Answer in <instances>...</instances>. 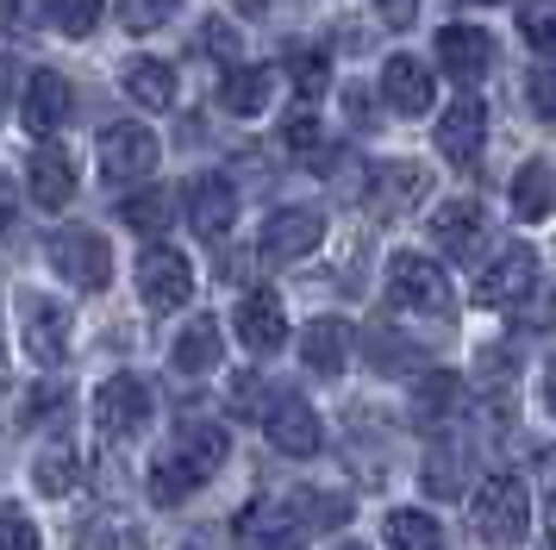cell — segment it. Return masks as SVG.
<instances>
[{
	"label": "cell",
	"mask_w": 556,
	"mask_h": 550,
	"mask_svg": "<svg viewBox=\"0 0 556 550\" xmlns=\"http://www.w3.org/2000/svg\"><path fill=\"white\" fill-rule=\"evenodd\" d=\"M513 213L519 220H551L556 213V170L551 163H526L513 175Z\"/></svg>",
	"instance_id": "cell-22"
},
{
	"label": "cell",
	"mask_w": 556,
	"mask_h": 550,
	"mask_svg": "<svg viewBox=\"0 0 556 550\" xmlns=\"http://www.w3.org/2000/svg\"><path fill=\"white\" fill-rule=\"evenodd\" d=\"M426 188H431V175L419 170V163H381L363 195H369V213H376V220H394V213H406Z\"/></svg>",
	"instance_id": "cell-13"
},
{
	"label": "cell",
	"mask_w": 556,
	"mask_h": 550,
	"mask_svg": "<svg viewBox=\"0 0 556 550\" xmlns=\"http://www.w3.org/2000/svg\"><path fill=\"white\" fill-rule=\"evenodd\" d=\"M519 325H531V332H556V288L531 295L526 307H519Z\"/></svg>",
	"instance_id": "cell-39"
},
{
	"label": "cell",
	"mask_w": 556,
	"mask_h": 550,
	"mask_svg": "<svg viewBox=\"0 0 556 550\" xmlns=\"http://www.w3.org/2000/svg\"><path fill=\"white\" fill-rule=\"evenodd\" d=\"M263 432H269V445L281 450V457H313L319 450V413L306 407V400H294V395H281L276 407H269V420H263Z\"/></svg>",
	"instance_id": "cell-11"
},
{
	"label": "cell",
	"mask_w": 556,
	"mask_h": 550,
	"mask_svg": "<svg viewBox=\"0 0 556 550\" xmlns=\"http://www.w3.org/2000/svg\"><path fill=\"white\" fill-rule=\"evenodd\" d=\"M176 457H181V463H188V470H194V475L206 482V475H213L219 463H226V432H219V425H206V420H188V425H181Z\"/></svg>",
	"instance_id": "cell-24"
},
{
	"label": "cell",
	"mask_w": 556,
	"mask_h": 550,
	"mask_svg": "<svg viewBox=\"0 0 556 550\" xmlns=\"http://www.w3.org/2000/svg\"><path fill=\"white\" fill-rule=\"evenodd\" d=\"M319 238H326V220L313 207H281L276 220L263 225V257L269 263H301L306 250H319Z\"/></svg>",
	"instance_id": "cell-9"
},
{
	"label": "cell",
	"mask_w": 556,
	"mask_h": 550,
	"mask_svg": "<svg viewBox=\"0 0 556 550\" xmlns=\"http://www.w3.org/2000/svg\"><path fill=\"white\" fill-rule=\"evenodd\" d=\"M231 538H238V550H301L306 525L294 520V507H281V500H251V507L231 520Z\"/></svg>",
	"instance_id": "cell-4"
},
{
	"label": "cell",
	"mask_w": 556,
	"mask_h": 550,
	"mask_svg": "<svg viewBox=\"0 0 556 550\" xmlns=\"http://www.w3.org/2000/svg\"><path fill=\"white\" fill-rule=\"evenodd\" d=\"M519 38L538 50H556V0H526L519 7Z\"/></svg>",
	"instance_id": "cell-32"
},
{
	"label": "cell",
	"mask_w": 556,
	"mask_h": 550,
	"mask_svg": "<svg viewBox=\"0 0 556 550\" xmlns=\"http://www.w3.org/2000/svg\"><path fill=\"white\" fill-rule=\"evenodd\" d=\"M188 220L201 238H226L231 220H238V195H231L226 175H194L188 182Z\"/></svg>",
	"instance_id": "cell-14"
},
{
	"label": "cell",
	"mask_w": 556,
	"mask_h": 550,
	"mask_svg": "<svg viewBox=\"0 0 556 550\" xmlns=\"http://www.w3.org/2000/svg\"><path fill=\"white\" fill-rule=\"evenodd\" d=\"M194 482H201V475L188 470L181 457H163V463H156V470H151V500H163V507H169V500L194 495Z\"/></svg>",
	"instance_id": "cell-31"
},
{
	"label": "cell",
	"mask_w": 556,
	"mask_h": 550,
	"mask_svg": "<svg viewBox=\"0 0 556 550\" xmlns=\"http://www.w3.org/2000/svg\"><path fill=\"white\" fill-rule=\"evenodd\" d=\"M26 350L38 363H63L70 357V313L56 300H26Z\"/></svg>",
	"instance_id": "cell-18"
},
{
	"label": "cell",
	"mask_w": 556,
	"mask_h": 550,
	"mask_svg": "<svg viewBox=\"0 0 556 550\" xmlns=\"http://www.w3.org/2000/svg\"><path fill=\"white\" fill-rule=\"evenodd\" d=\"M338 550H363V545H338Z\"/></svg>",
	"instance_id": "cell-46"
},
{
	"label": "cell",
	"mask_w": 556,
	"mask_h": 550,
	"mask_svg": "<svg viewBox=\"0 0 556 550\" xmlns=\"http://www.w3.org/2000/svg\"><path fill=\"white\" fill-rule=\"evenodd\" d=\"M469 520H476L481 545L513 550L519 538H526V525H531L526 482H519V475H488V482H481V495H476V507H469Z\"/></svg>",
	"instance_id": "cell-1"
},
{
	"label": "cell",
	"mask_w": 556,
	"mask_h": 550,
	"mask_svg": "<svg viewBox=\"0 0 556 550\" xmlns=\"http://www.w3.org/2000/svg\"><path fill=\"white\" fill-rule=\"evenodd\" d=\"M451 407H456V375H426L419 382V413H426V425H438Z\"/></svg>",
	"instance_id": "cell-36"
},
{
	"label": "cell",
	"mask_w": 556,
	"mask_h": 550,
	"mask_svg": "<svg viewBox=\"0 0 556 550\" xmlns=\"http://www.w3.org/2000/svg\"><path fill=\"white\" fill-rule=\"evenodd\" d=\"M301 357H306V370L338 375L344 363H351V325L344 320H313L306 338H301Z\"/></svg>",
	"instance_id": "cell-20"
},
{
	"label": "cell",
	"mask_w": 556,
	"mask_h": 550,
	"mask_svg": "<svg viewBox=\"0 0 556 550\" xmlns=\"http://www.w3.org/2000/svg\"><path fill=\"white\" fill-rule=\"evenodd\" d=\"M551 545H556V520H551Z\"/></svg>",
	"instance_id": "cell-45"
},
{
	"label": "cell",
	"mask_w": 556,
	"mask_h": 550,
	"mask_svg": "<svg viewBox=\"0 0 556 550\" xmlns=\"http://www.w3.org/2000/svg\"><path fill=\"white\" fill-rule=\"evenodd\" d=\"M138 295H144V307H156V313L188 307V295H194V270H188V257L169 250V245L144 250V263H138Z\"/></svg>",
	"instance_id": "cell-6"
},
{
	"label": "cell",
	"mask_w": 556,
	"mask_h": 550,
	"mask_svg": "<svg viewBox=\"0 0 556 550\" xmlns=\"http://www.w3.org/2000/svg\"><path fill=\"white\" fill-rule=\"evenodd\" d=\"M169 220H176V195H169V188H138V195L126 200L131 232H163Z\"/></svg>",
	"instance_id": "cell-28"
},
{
	"label": "cell",
	"mask_w": 556,
	"mask_h": 550,
	"mask_svg": "<svg viewBox=\"0 0 556 550\" xmlns=\"http://www.w3.org/2000/svg\"><path fill=\"white\" fill-rule=\"evenodd\" d=\"M376 13L388 25H413V13H419V0H376Z\"/></svg>",
	"instance_id": "cell-41"
},
{
	"label": "cell",
	"mask_w": 556,
	"mask_h": 550,
	"mask_svg": "<svg viewBox=\"0 0 556 550\" xmlns=\"http://www.w3.org/2000/svg\"><path fill=\"white\" fill-rule=\"evenodd\" d=\"M144 420H151V388L138 375H106L101 395H94V425L106 438H131Z\"/></svg>",
	"instance_id": "cell-7"
},
{
	"label": "cell",
	"mask_w": 556,
	"mask_h": 550,
	"mask_svg": "<svg viewBox=\"0 0 556 550\" xmlns=\"http://www.w3.org/2000/svg\"><path fill=\"white\" fill-rule=\"evenodd\" d=\"M0 220H13V182L0 175Z\"/></svg>",
	"instance_id": "cell-42"
},
{
	"label": "cell",
	"mask_w": 556,
	"mask_h": 550,
	"mask_svg": "<svg viewBox=\"0 0 556 550\" xmlns=\"http://www.w3.org/2000/svg\"><path fill=\"white\" fill-rule=\"evenodd\" d=\"M288 82L301 88V100H319L331 88V63H326V50H294L288 57Z\"/></svg>",
	"instance_id": "cell-29"
},
{
	"label": "cell",
	"mask_w": 556,
	"mask_h": 550,
	"mask_svg": "<svg viewBox=\"0 0 556 550\" xmlns=\"http://www.w3.org/2000/svg\"><path fill=\"white\" fill-rule=\"evenodd\" d=\"M438 57H444V70L456 82H476L488 63H494V38L481 32V25H444L438 32Z\"/></svg>",
	"instance_id": "cell-17"
},
{
	"label": "cell",
	"mask_w": 556,
	"mask_h": 550,
	"mask_svg": "<svg viewBox=\"0 0 556 550\" xmlns=\"http://www.w3.org/2000/svg\"><path fill=\"white\" fill-rule=\"evenodd\" d=\"M288 150H294L301 163H313V170H331V138H326V125L313 120V113L288 125Z\"/></svg>",
	"instance_id": "cell-30"
},
{
	"label": "cell",
	"mask_w": 556,
	"mask_h": 550,
	"mask_svg": "<svg viewBox=\"0 0 556 550\" xmlns=\"http://www.w3.org/2000/svg\"><path fill=\"white\" fill-rule=\"evenodd\" d=\"M481 7H501V0H481Z\"/></svg>",
	"instance_id": "cell-47"
},
{
	"label": "cell",
	"mask_w": 556,
	"mask_h": 550,
	"mask_svg": "<svg viewBox=\"0 0 556 550\" xmlns=\"http://www.w3.org/2000/svg\"><path fill=\"white\" fill-rule=\"evenodd\" d=\"M544 470H551V495H556V450H551V457H544Z\"/></svg>",
	"instance_id": "cell-44"
},
{
	"label": "cell",
	"mask_w": 556,
	"mask_h": 550,
	"mask_svg": "<svg viewBox=\"0 0 556 550\" xmlns=\"http://www.w3.org/2000/svg\"><path fill=\"white\" fill-rule=\"evenodd\" d=\"M31 200L38 207H70L76 200V157L63 145H45V150H31Z\"/></svg>",
	"instance_id": "cell-16"
},
{
	"label": "cell",
	"mask_w": 556,
	"mask_h": 550,
	"mask_svg": "<svg viewBox=\"0 0 556 550\" xmlns=\"http://www.w3.org/2000/svg\"><path fill=\"white\" fill-rule=\"evenodd\" d=\"M126 95L138 100V107L163 113V107L176 100V70H169V63H156V57H144V63H131V70H126Z\"/></svg>",
	"instance_id": "cell-26"
},
{
	"label": "cell",
	"mask_w": 556,
	"mask_h": 550,
	"mask_svg": "<svg viewBox=\"0 0 556 550\" xmlns=\"http://www.w3.org/2000/svg\"><path fill=\"white\" fill-rule=\"evenodd\" d=\"M444 545V532H438V520H426V513H413V507H401V513H388V550H438Z\"/></svg>",
	"instance_id": "cell-27"
},
{
	"label": "cell",
	"mask_w": 556,
	"mask_h": 550,
	"mask_svg": "<svg viewBox=\"0 0 556 550\" xmlns=\"http://www.w3.org/2000/svg\"><path fill=\"white\" fill-rule=\"evenodd\" d=\"M219 350H226L219 325H213V320H194V325H188V332L176 338V370H181V375L219 370Z\"/></svg>",
	"instance_id": "cell-25"
},
{
	"label": "cell",
	"mask_w": 556,
	"mask_h": 550,
	"mask_svg": "<svg viewBox=\"0 0 556 550\" xmlns=\"http://www.w3.org/2000/svg\"><path fill=\"white\" fill-rule=\"evenodd\" d=\"M526 95H531V113L556 125V63H538V70L526 75Z\"/></svg>",
	"instance_id": "cell-37"
},
{
	"label": "cell",
	"mask_w": 556,
	"mask_h": 550,
	"mask_svg": "<svg viewBox=\"0 0 556 550\" xmlns=\"http://www.w3.org/2000/svg\"><path fill=\"white\" fill-rule=\"evenodd\" d=\"M201 45H213V57H231V25L226 20H206L201 25Z\"/></svg>",
	"instance_id": "cell-40"
},
{
	"label": "cell",
	"mask_w": 556,
	"mask_h": 550,
	"mask_svg": "<svg viewBox=\"0 0 556 550\" xmlns=\"http://www.w3.org/2000/svg\"><path fill=\"white\" fill-rule=\"evenodd\" d=\"M544 407H551V413H556V370L544 375Z\"/></svg>",
	"instance_id": "cell-43"
},
{
	"label": "cell",
	"mask_w": 556,
	"mask_h": 550,
	"mask_svg": "<svg viewBox=\"0 0 556 550\" xmlns=\"http://www.w3.org/2000/svg\"><path fill=\"white\" fill-rule=\"evenodd\" d=\"M38 488H45V495H70V488H76V450H45V457H38Z\"/></svg>",
	"instance_id": "cell-33"
},
{
	"label": "cell",
	"mask_w": 556,
	"mask_h": 550,
	"mask_svg": "<svg viewBox=\"0 0 556 550\" xmlns=\"http://www.w3.org/2000/svg\"><path fill=\"white\" fill-rule=\"evenodd\" d=\"M476 238H481V207L476 200H444L438 213H431V245L438 250H476Z\"/></svg>",
	"instance_id": "cell-21"
},
{
	"label": "cell",
	"mask_w": 556,
	"mask_h": 550,
	"mask_svg": "<svg viewBox=\"0 0 556 550\" xmlns=\"http://www.w3.org/2000/svg\"><path fill=\"white\" fill-rule=\"evenodd\" d=\"M238 338L251 350H281L288 345V313H281V300L269 288H251V295L238 300Z\"/></svg>",
	"instance_id": "cell-15"
},
{
	"label": "cell",
	"mask_w": 556,
	"mask_h": 550,
	"mask_svg": "<svg viewBox=\"0 0 556 550\" xmlns=\"http://www.w3.org/2000/svg\"><path fill=\"white\" fill-rule=\"evenodd\" d=\"M63 120H70V82H63L56 70H38L26 82V125L38 132V138H51Z\"/></svg>",
	"instance_id": "cell-19"
},
{
	"label": "cell",
	"mask_w": 556,
	"mask_h": 550,
	"mask_svg": "<svg viewBox=\"0 0 556 550\" xmlns=\"http://www.w3.org/2000/svg\"><path fill=\"white\" fill-rule=\"evenodd\" d=\"M156 132L138 120H119L101 132V175L106 182H119V188H131V182H144V175H156Z\"/></svg>",
	"instance_id": "cell-2"
},
{
	"label": "cell",
	"mask_w": 556,
	"mask_h": 550,
	"mask_svg": "<svg viewBox=\"0 0 556 550\" xmlns=\"http://www.w3.org/2000/svg\"><path fill=\"white\" fill-rule=\"evenodd\" d=\"M269 95H276V70H231L219 82V100H226V113H238V120H256L269 107Z\"/></svg>",
	"instance_id": "cell-23"
},
{
	"label": "cell",
	"mask_w": 556,
	"mask_h": 550,
	"mask_svg": "<svg viewBox=\"0 0 556 550\" xmlns=\"http://www.w3.org/2000/svg\"><path fill=\"white\" fill-rule=\"evenodd\" d=\"M551 550H556V545H551Z\"/></svg>",
	"instance_id": "cell-48"
},
{
	"label": "cell",
	"mask_w": 556,
	"mask_h": 550,
	"mask_svg": "<svg viewBox=\"0 0 556 550\" xmlns=\"http://www.w3.org/2000/svg\"><path fill=\"white\" fill-rule=\"evenodd\" d=\"M481 138H488V107H481L476 95L451 100V107H444V120H438V150H444L451 163H476Z\"/></svg>",
	"instance_id": "cell-12"
},
{
	"label": "cell",
	"mask_w": 556,
	"mask_h": 550,
	"mask_svg": "<svg viewBox=\"0 0 556 550\" xmlns=\"http://www.w3.org/2000/svg\"><path fill=\"white\" fill-rule=\"evenodd\" d=\"M51 263H56V275H63V282H76V288H106V275H113L106 238H101V232H88V225L56 232V238H51Z\"/></svg>",
	"instance_id": "cell-5"
},
{
	"label": "cell",
	"mask_w": 556,
	"mask_h": 550,
	"mask_svg": "<svg viewBox=\"0 0 556 550\" xmlns=\"http://www.w3.org/2000/svg\"><path fill=\"white\" fill-rule=\"evenodd\" d=\"M0 550H38V525L20 507H0Z\"/></svg>",
	"instance_id": "cell-38"
},
{
	"label": "cell",
	"mask_w": 556,
	"mask_h": 550,
	"mask_svg": "<svg viewBox=\"0 0 556 550\" xmlns=\"http://www.w3.org/2000/svg\"><path fill=\"white\" fill-rule=\"evenodd\" d=\"M538 282V257L526 245H506L488 270L476 275V307H519Z\"/></svg>",
	"instance_id": "cell-8"
},
{
	"label": "cell",
	"mask_w": 556,
	"mask_h": 550,
	"mask_svg": "<svg viewBox=\"0 0 556 550\" xmlns=\"http://www.w3.org/2000/svg\"><path fill=\"white\" fill-rule=\"evenodd\" d=\"M388 295L401 300V307H413V313L444 320V313H451V275L438 270L431 257H413V250H401V257L388 263Z\"/></svg>",
	"instance_id": "cell-3"
},
{
	"label": "cell",
	"mask_w": 556,
	"mask_h": 550,
	"mask_svg": "<svg viewBox=\"0 0 556 550\" xmlns=\"http://www.w3.org/2000/svg\"><path fill=\"white\" fill-rule=\"evenodd\" d=\"M51 20H56V32H70V38H88V32L101 25V0H51Z\"/></svg>",
	"instance_id": "cell-34"
},
{
	"label": "cell",
	"mask_w": 556,
	"mask_h": 550,
	"mask_svg": "<svg viewBox=\"0 0 556 550\" xmlns=\"http://www.w3.org/2000/svg\"><path fill=\"white\" fill-rule=\"evenodd\" d=\"M163 20H176V0H119V25L126 32H156Z\"/></svg>",
	"instance_id": "cell-35"
},
{
	"label": "cell",
	"mask_w": 556,
	"mask_h": 550,
	"mask_svg": "<svg viewBox=\"0 0 556 550\" xmlns=\"http://www.w3.org/2000/svg\"><path fill=\"white\" fill-rule=\"evenodd\" d=\"M381 100H388L394 113H406V120H419V113H431V100H438V82H431V70L419 57H388V70H381Z\"/></svg>",
	"instance_id": "cell-10"
}]
</instances>
